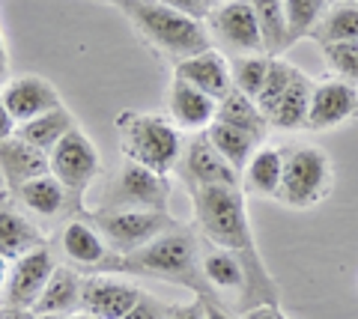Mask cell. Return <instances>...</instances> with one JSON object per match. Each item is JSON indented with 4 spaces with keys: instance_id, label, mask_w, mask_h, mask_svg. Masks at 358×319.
I'll return each instance as SVG.
<instances>
[{
    "instance_id": "6da1fadb",
    "label": "cell",
    "mask_w": 358,
    "mask_h": 319,
    "mask_svg": "<svg viewBox=\"0 0 358 319\" xmlns=\"http://www.w3.org/2000/svg\"><path fill=\"white\" fill-rule=\"evenodd\" d=\"M122 6H126V15L131 18V24L141 30V36L152 48L173 57L176 63L209 51V36L200 21L179 15L162 3H152V0H126Z\"/></svg>"
},
{
    "instance_id": "7a4b0ae2",
    "label": "cell",
    "mask_w": 358,
    "mask_h": 319,
    "mask_svg": "<svg viewBox=\"0 0 358 319\" xmlns=\"http://www.w3.org/2000/svg\"><path fill=\"white\" fill-rule=\"evenodd\" d=\"M126 158L152 173L164 176L179 161V131L162 117L152 114H122L117 119Z\"/></svg>"
},
{
    "instance_id": "3957f363",
    "label": "cell",
    "mask_w": 358,
    "mask_h": 319,
    "mask_svg": "<svg viewBox=\"0 0 358 319\" xmlns=\"http://www.w3.org/2000/svg\"><path fill=\"white\" fill-rule=\"evenodd\" d=\"M197 221L203 233L218 242L221 248H245L248 245V221H245L242 194L227 185L197 188Z\"/></svg>"
},
{
    "instance_id": "277c9868",
    "label": "cell",
    "mask_w": 358,
    "mask_h": 319,
    "mask_svg": "<svg viewBox=\"0 0 358 319\" xmlns=\"http://www.w3.org/2000/svg\"><path fill=\"white\" fill-rule=\"evenodd\" d=\"M331 164L322 149L296 147L284 152V179H281V200L289 206H313L329 188Z\"/></svg>"
},
{
    "instance_id": "5b68a950",
    "label": "cell",
    "mask_w": 358,
    "mask_h": 319,
    "mask_svg": "<svg viewBox=\"0 0 358 319\" xmlns=\"http://www.w3.org/2000/svg\"><path fill=\"white\" fill-rule=\"evenodd\" d=\"M51 173L72 191H81L93 182V176L99 173V149L93 147L84 131L72 128L57 147L48 152Z\"/></svg>"
},
{
    "instance_id": "8992f818",
    "label": "cell",
    "mask_w": 358,
    "mask_h": 319,
    "mask_svg": "<svg viewBox=\"0 0 358 319\" xmlns=\"http://www.w3.org/2000/svg\"><path fill=\"white\" fill-rule=\"evenodd\" d=\"M0 98H3L9 117L15 119V126L63 105L60 93L51 87V81L39 78V75H21V78L6 81L3 90H0Z\"/></svg>"
},
{
    "instance_id": "52a82bcc",
    "label": "cell",
    "mask_w": 358,
    "mask_h": 319,
    "mask_svg": "<svg viewBox=\"0 0 358 319\" xmlns=\"http://www.w3.org/2000/svg\"><path fill=\"white\" fill-rule=\"evenodd\" d=\"M212 27H215V33H221V39L227 45H233L236 51H245L248 57L266 51L260 21H257L251 0H227V3H221L212 13Z\"/></svg>"
},
{
    "instance_id": "ba28073f",
    "label": "cell",
    "mask_w": 358,
    "mask_h": 319,
    "mask_svg": "<svg viewBox=\"0 0 358 319\" xmlns=\"http://www.w3.org/2000/svg\"><path fill=\"white\" fill-rule=\"evenodd\" d=\"M54 257L48 248H36L30 251V254L18 257L13 262V274H9V287H6V295H9V304L15 307H30L39 302V295L45 290V283L51 281L54 274Z\"/></svg>"
},
{
    "instance_id": "9c48e42d",
    "label": "cell",
    "mask_w": 358,
    "mask_h": 319,
    "mask_svg": "<svg viewBox=\"0 0 358 319\" xmlns=\"http://www.w3.org/2000/svg\"><path fill=\"white\" fill-rule=\"evenodd\" d=\"M141 302V292L131 283L93 278L81 290V311L93 319H126Z\"/></svg>"
},
{
    "instance_id": "30bf717a",
    "label": "cell",
    "mask_w": 358,
    "mask_h": 319,
    "mask_svg": "<svg viewBox=\"0 0 358 319\" xmlns=\"http://www.w3.org/2000/svg\"><path fill=\"white\" fill-rule=\"evenodd\" d=\"M105 239L117 251H134V248H147L150 242L159 239L162 218L155 212H143V209H122V212H110L102 221Z\"/></svg>"
},
{
    "instance_id": "8fae6325",
    "label": "cell",
    "mask_w": 358,
    "mask_h": 319,
    "mask_svg": "<svg viewBox=\"0 0 358 319\" xmlns=\"http://www.w3.org/2000/svg\"><path fill=\"white\" fill-rule=\"evenodd\" d=\"M167 111L182 131H206L218 117V102L197 87L173 78L167 90Z\"/></svg>"
},
{
    "instance_id": "7c38bea8",
    "label": "cell",
    "mask_w": 358,
    "mask_h": 319,
    "mask_svg": "<svg viewBox=\"0 0 358 319\" xmlns=\"http://www.w3.org/2000/svg\"><path fill=\"white\" fill-rule=\"evenodd\" d=\"M358 114V90L352 84H322L310 96L308 128L326 131Z\"/></svg>"
},
{
    "instance_id": "4fadbf2b",
    "label": "cell",
    "mask_w": 358,
    "mask_h": 319,
    "mask_svg": "<svg viewBox=\"0 0 358 319\" xmlns=\"http://www.w3.org/2000/svg\"><path fill=\"white\" fill-rule=\"evenodd\" d=\"M173 78L192 84V87H197V90H203L206 96L215 98V102H221V98L233 90L230 66L224 63L221 54L212 51V48L203 51V54H197V57H188L182 63H176Z\"/></svg>"
},
{
    "instance_id": "5bb4252c",
    "label": "cell",
    "mask_w": 358,
    "mask_h": 319,
    "mask_svg": "<svg viewBox=\"0 0 358 319\" xmlns=\"http://www.w3.org/2000/svg\"><path fill=\"white\" fill-rule=\"evenodd\" d=\"M0 170H3L6 182L13 185V188H21V185H27L30 179H36V176L51 173V161L42 149H36L33 144H27V140L13 135L0 144Z\"/></svg>"
},
{
    "instance_id": "9a60e30c",
    "label": "cell",
    "mask_w": 358,
    "mask_h": 319,
    "mask_svg": "<svg viewBox=\"0 0 358 319\" xmlns=\"http://www.w3.org/2000/svg\"><path fill=\"white\" fill-rule=\"evenodd\" d=\"M185 168H188L192 179L200 185V188H209V185H227V188H236L239 185V170L209 144L206 135L197 138L194 144L188 147Z\"/></svg>"
},
{
    "instance_id": "2e32d148",
    "label": "cell",
    "mask_w": 358,
    "mask_h": 319,
    "mask_svg": "<svg viewBox=\"0 0 358 319\" xmlns=\"http://www.w3.org/2000/svg\"><path fill=\"white\" fill-rule=\"evenodd\" d=\"M81 290L84 283L78 281L72 269H54L51 281L45 283L39 302L33 304V313H51V316H69L75 307H81Z\"/></svg>"
},
{
    "instance_id": "e0dca14e",
    "label": "cell",
    "mask_w": 358,
    "mask_h": 319,
    "mask_svg": "<svg viewBox=\"0 0 358 319\" xmlns=\"http://www.w3.org/2000/svg\"><path fill=\"white\" fill-rule=\"evenodd\" d=\"M72 128H75V119L60 105V107H54V111H45L39 117L27 119V123H21L15 128V135L21 140H27V144H33L36 149H42V152H51L66 135H69Z\"/></svg>"
},
{
    "instance_id": "ac0fdd59",
    "label": "cell",
    "mask_w": 358,
    "mask_h": 319,
    "mask_svg": "<svg viewBox=\"0 0 358 319\" xmlns=\"http://www.w3.org/2000/svg\"><path fill=\"white\" fill-rule=\"evenodd\" d=\"M281 179H284V152L272 147L257 149L248 168H245V188L257 197H275L281 194Z\"/></svg>"
},
{
    "instance_id": "d6986e66",
    "label": "cell",
    "mask_w": 358,
    "mask_h": 319,
    "mask_svg": "<svg viewBox=\"0 0 358 319\" xmlns=\"http://www.w3.org/2000/svg\"><path fill=\"white\" fill-rule=\"evenodd\" d=\"M310 96H313V87L301 72L293 75L287 93L281 96V102L275 105L268 123L275 128H284V131H293L299 126H308V111H310Z\"/></svg>"
},
{
    "instance_id": "ffe728a7",
    "label": "cell",
    "mask_w": 358,
    "mask_h": 319,
    "mask_svg": "<svg viewBox=\"0 0 358 319\" xmlns=\"http://www.w3.org/2000/svg\"><path fill=\"white\" fill-rule=\"evenodd\" d=\"M206 138H209V144L215 147L236 170L248 168L251 152H254V147H257V140H260L257 135H251V131L236 128V126H227V123H218V119L206 128Z\"/></svg>"
},
{
    "instance_id": "44dd1931",
    "label": "cell",
    "mask_w": 358,
    "mask_h": 319,
    "mask_svg": "<svg viewBox=\"0 0 358 319\" xmlns=\"http://www.w3.org/2000/svg\"><path fill=\"white\" fill-rule=\"evenodd\" d=\"M192 254H194V245L188 236H162L150 242L143 248V266L150 269H159V272H185L188 262H192Z\"/></svg>"
},
{
    "instance_id": "7402d4cb",
    "label": "cell",
    "mask_w": 358,
    "mask_h": 319,
    "mask_svg": "<svg viewBox=\"0 0 358 319\" xmlns=\"http://www.w3.org/2000/svg\"><path fill=\"white\" fill-rule=\"evenodd\" d=\"M42 236L27 218H21L18 212H0V254L6 260H18L30 254V251L42 248Z\"/></svg>"
},
{
    "instance_id": "603a6c76",
    "label": "cell",
    "mask_w": 358,
    "mask_h": 319,
    "mask_svg": "<svg viewBox=\"0 0 358 319\" xmlns=\"http://www.w3.org/2000/svg\"><path fill=\"white\" fill-rule=\"evenodd\" d=\"M18 194H21V200H24V206L30 209V212H36L42 218H54L66 203V185L54 173H45V176L30 179L27 185H21Z\"/></svg>"
},
{
    "instance_id": "cb8c5ba5",
    "label": "cell",
    "mask_w": 358,
    "mask_h": 319,
    "mask_svg": "<svg viewBox=\"0 0 358 319\" xmlns=\"http://www.w3.org/2000/svg\"><path fill=\"white\" fill-rule=\"evenodd\" d=\"M257 21H260L263 33V48L268 57H278L289 45V27H287V13L284 0H251Z\"/></svg>"
},
{
    "instance_id": "d4e9b609",
    "label": "cell",
    "mask_w": 358,
    "mask_h": 319,
    "mask_svg": "<svg viewBox=\"0 0 358 319\" xmlns=\"http://www.w3.org/2000/svg\"><path fill=\"white\" fill-rule=\"evenodd\" d=\"M218 123H227V126H236V128H245V131H251V135L260 138L263 135V126H266V117L263 111L257 107V102L251 96H245L242 90H233L227 93L218 102Z\"/></svg>"
},
{
    "instance_id": "484cf974",
    "label": "cell",
    "mask_w": 358,
    "mask_h": 319,
    "mask_svg": "<svg viewBox=\"0 0 358 319\" xmlns=\"http://www.w3.org/2000/svg\"><path fill=\"white\" fill-rule=\"evenodd\" d=\"M120 191H122V197H129L134 203L152 206L155 200L164 197V182L159 173L141 168V164H134V161H126L120 170Z\"/></svg>"
},
{
    "instance_id": "4316f807",
    "label": "cell",
    "mask_w": 358,
    "mask_h": 319,
    "mask_svg": "<svg viewBox=\"0 0 358 319\" xmlns=\"http://www.w3.org/2000/svg\"><path fill=\"white\" fill-rule=\"evenodd\" d=\"M63 251L66 257L81 262V266H93V262H102L108 248H105V239L96 233L93 227L87 224H69L63 230Z\"/></svg>"
},
{
    "instance_id": "83f0119b",
    "label": "cell",
    "mask_w": 358,
    "mask_h": 319,
    "mask_svg": "<svg viewBox=\"0 0 358 319\" xmlns=\"http://www.w3.org/2000/svg\"><path fill=\"white\" fill-rule=\"evenodd\" d=\"M317 36L322 45L334 42H355L358 39V6H338L320 21Z\"/></svg>"
},
{
    "instance_id": "f1b7e54d",
    "label": "cell",
    "mask_w": 358,
    "mask_h": 319,
    "mask_svg": "<svg viewBox=\"0 0 358 319\" xmlns=\"http://www.w3.org/2000/svg\"><path fill=\"white\" fill-rule=\"evenodd\" d=\"M293 75H296V69H293V66H287L284 60H268L266 84H263L260 96H257V107L263 111L266 119L272 117L275 105L281 102V96L287 93V87H289V81H293Z\"/></svg>"
},
{
    "instance_id": "f546056e",
    "label": "cell",
    "mask_w": 358,
    "mask_h": 319,
    "mask_svg": "<svg viewBox=\"0 0 358 319\" xmlns=\"http://www.w3.org/2000/svg\"><path fill=\"white\" fill-rule=\"evenodd\" d=\"M203 272H206V278L221 290H239L245 283L242 262L233 257L230 251H212V254L203 260Z\"/></svg>"
},
{
    "instance_id": "4dcf8cb0",
    "label": "cell",
    "mask_w": 358,
    "mask_h": 319,
    "mask_svg": "<svg viewBox=\"0 0 358 319\" xmlns=\"http://www.w3.org/2000/svg\"><path fill=\"white\" fill-rule=\"evenodd\" d=\"M284 13H287L289 39H296L320 24L322 13H326V0H284Z\"/></svg>"
},
{
    "instance_id": "1f68e13d",
    "label": "cell",
    "mask_w": 358,
    "mask_h": 319,
    "mask_svg": "<svg viewBox=\"0 0 358 319\" xmlns=\"http://www.w3.org/2000/svg\"><path fill=\"white\" fill-rule=\"evenodd\" d=\"M230 75H233V87L242 90L245 96H251L257 102V96H260L263 84H266V75H268V60H263V57H242V60L233 63Z\"/></svg>"
},
{
    "instance_id": "d6a6232c",
    "label": "cell",
    "mask_w": 358,
    "mask_h": 319,
    "mask_svg": "<svg viewBox=\"0 0 358 319\" xmlns=\"http://www.w3.org/2000/svg\"><path fill=\"white\" fill-rule=\"evenodd\" d=\"M326 60L341 78L358 81V39L355 42H334L326 45Z\"/></svg>"
},
{
    "instance_id": "836d02e7",
    "label": "cell",
    "mask_w": 358,
    "mask_h": 319,
    "mask_svg": "<svg viewBox=\"0 0 358 319\" xmlns=\"http://www.w3.org/2000/svg\"><path fill=\"white\" fill-rule=\"evenodd\" d=\"M159 3L173 9V13H179V15L194 18V21H203L209 15V0H159Z\"/></svg>"
},
{
    "instance_id": "e575fe53",
    "label": "cell",
    "mask_w": 358,
    "mask_h": 319,
    "mask_svg": "<svg viewBox=\"0 0 358 319\" xmlns=\"http://www.w3.org/2000/svg\"><path fill=\"white\" fill-rule=\"evenodd\" d=\"M15 119L9 117V111H6V105H3V98H0V144H3L6 138H13L15 135Z\"/></svg>"
},
{
    "instance_id": "d590c367",
    "label": "cell",
    "mask_w": 358,
    "mask_h": 319,
    "mask_svg": "<svg viewBox=\"0 0 358 319\" xmlns=\"http://www.w3.org/2000/svg\"><path fill=\"white\" fill-rule=\"evenodd\" d=\"M171 319H206V311L200 304H188V307H176Z\"/></svg>"
},
{
    "instance_id": "8d00e7d4",
    "label": "cell",
    "mask_w": 358,
    "mask_h": 319,
    "mask_svg": "<svg viewBox=\"0 0 358 319\" xmlns=\"http://www.w3.org/2000/svg\"><path fill=\"white\" fill-rule=\"evenodd\" d=\"M126 319H162V316H159V311H155L150 302H143V299H141L138 307H134V311H131Z\"/></svg>"
},
{
    "instance_id": "74e56055",
    "label": "cell",
    "mask_w": 358,
    "mask_h": 319,
    "mask_svg": "<svg viewBox=\"0 0 358 319\" xmlns=\"http://www.w3.org/2000/svg\"><path fill=\"white\" fill-rule=\"evenodd\" d=\"M0 319H30V313L24 311V307L6 304V307H0Z\"/></svg>"
},
{
    "instance_id": "f35d334b",
    "label": "cell",
    "mask_w": 358,
    "mask_h": 319,
    "mask_svg": "<svg viewBox=\"0 0 358 319\" xmlns=\"http://www.w3.org/2000/svg\"><path fill=\"white\" fill-rule=\"evenodd\" d=\"M9 274H13V260H6L0 254V290L9 287Z\"/></svg>"
},
{
    "instance_id": "ab89813d",
    "label": "cell",
    "mask_w": 358,
    "mask_h": 319,
    "mask_svg": "<svg viewBox=\"0 0 358 319\" xmlns=\"http://www.w3.org/2000/svg\"><path fill=\"white\" fill-rule=\"evenodd\" d=\"M248 319H284V316L278 313L275 307H257V311L248 313Z\"/></svg>"
},
{
    "instance_id": "60d3db41",
    "label": "cell",
    "mask_w": 358,
    "mask_h": 319,
    "mask_svg": "<svg viewBox=\"0 0 358 319\" xmlns=\"http://www.w3.org/2000/svg\"><path fill=\"white\" fill-rule=\"evenodd\" d=\"M6 72V42H3V33H0V75Z\"/></svg>"
},
{
    "instance_id": "b9f144b4",
    "label": "cell",
    "mask_w": 358,
    "mask_h": 319,
    "mask_svg": "<svg viewBox=\"0 0 358 319\" xmlns=\"http://www.w3.org/2000/svg\"><path fill=\"white\" fill-rule=\"evenodd\" d=\"M206 319H230L227 313H221L218 307H206Z\"/></svg>"
},
{
    "instance_id": "7bdbcfd3",
    "label": "cell",
    "mask_w": 358,
    "mask_h": 319,
    "mask_svg": "<svg viewBox=\"0 0 358 319\" xmlns=\"http://www.w3.org/2000/svg\"><path fill=\"white\" fill-rule=\"evenodd\" d=\"M30 319H63V316H51V313H33V311H30Z\"/></svg>"
},
{
    "instance_id": "ee69618b",
    "label": "cell",
    "mask_w": 358,
    "mask_h": 319,
    "mask_svg": "<svg viewBox=\"0 0 358 319\" xmlns=\"http://www.w3.org/2000/svg\"><path fill=\"white\" fill-rule=\"evenodd\" d=\"M63 319H93V316H90V313H84V311H81V313H69V316H63Z\"/></svg>"
},
{
    "instance_id": "f6af8a7d",
    "label": "cell",
    "mask_w": 358,
    "mask_h": 319,
    "mask_svg": "<svg viewBox=\"0 0 358 319\" xmlns=\"http://www.w3.org/2000/svg\"><path fill=\"white\" fill-rule=\"evenodd\" d=\"M209 3H215V0H209Z\"/></svg>"
}]
</instances>
